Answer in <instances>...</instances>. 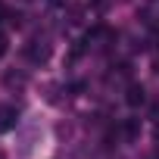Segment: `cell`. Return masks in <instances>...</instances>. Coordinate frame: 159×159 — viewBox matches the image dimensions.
Here are the masks:
<instances>
[{"label":"cell","mask_w":159,"mask_h":159,"mask_svg":"<svg viewBox=\"0 0 159 159\" xmlns=\"http://www.w3.org/2000/svg\"><path fill=\"white\" fill-rule=\"evenodd\" d=\"M147 100V91L140 88V84H128V94H125V103L128 106H140Z\"/></svg>","instance_id":"6da1fadb"},{"label":"cell","mask_w":159,"mask_h":159,"mask_svg":"<svg viewBox=\"0 0 159 159\" xmlns=\"http://www.w3.org/2000/svg\"><path fill=\"white\" fill-rule=\"evenodd\" d=\"M16 119H19V112H16L13 106H3V109H0V131L16 128Z\"/></svg>","instance_id":"7a4b0ae2"},{"label":"cell","mask_w":159,"mask_h":159,"mask_svg":"<svg viewBox=\"0 0 159 159\" xmlns=\"http://www.w3.org/2000/svg\"><path fill=\"white\" fill-rule=\"evenodd\" d=\"M28 56L34 59V62H44L47 56H50V47L44 44V47H28Z\"/></svg>","instance_id":"3957f363"},{"label":"cell","mask_w":159,"mask_h":159,"mask_svg":"<svg viewBox=\"0 0 159 159\" xmlns=\"http://www.w3.org/2000/svg\"><path fill=\"white\" fill-rule=\"evenodd\" d=\"M7 84H10V88H13V84L22 88V84H25V75H13V72H10V75H7Z\"/></svg>","instance_id":"277c9868"},{"label":"cell","mask_w":159,"mask_h":159,"mask_svg":"<svg viewBox=\"0 0 159 159\" xmlns=\"http://www.w3.org/2000/svg\"><path fill=\"white\" fill-rule=\"evenodd\" d=\"M81 13H84V7H69V16H72V22H81Z\"/></svg>","instance_id":"5b68a950"},{"label":"cell","mask_w":159,"mask_h":159,"mask_svg":"<svg viewBox=\"0 0 159 159\" xmlns=\"http://www.w3.org/2000/svg\"><path fill=\"white\" fill-rule=\"evenodd\" d=\"M125 134H128V137H137V122H134V119L125 125Z\"/></svg>","instance_id":"8992f818"},{"label":"cell","mask_w":159,"mask_h":159,"mask_svg":"<svg viewBox=\"0 0 159 159\" xmlns=\"http://www.w3.org/2000/svg\"><path fill=\"white\" fill-rule=\"evenodd\" d=\"M7 53V34H0V56Z\"/></svg>","instance_id":"52a82bcc"},{"label":"cell","mask_w":159,"mask_h":159,"mask_svg":"<svg viewBox=\"0 0 159 159\" xmlns=\"http://www.w3.org/2000/svg\"><path fill=\"white\" fill-rule=\"evenodd\" d=\"M7 16H10V13H7V7H3V3H0V22H3Z\"/></svg>","instance_id":"ba28073f"},{"label":"cell","mask_w":159,"mask_h":159,"mask_svg":"<svg viewBox=\"0 0 159 159\" xmlns=\"http://www.w3.org/2000/svg\"><path fill=\"white\" fill-rule=\"evenodd\" d=\"M50 3H53V7H62V3H66V0H50Z\"/></svg>","instance_id":"9c48e42d"},{"label":"cell","mask_w":159,"mask_h":159,"mask_svg":"<svg viewBox=\"0 0 159 159\" xmlns=\"http://www.w3.org/2000/svg\"><path fill=\"white\" fill-rule=\"evenodd\" d=\"M153 72H156V75H159V59H156V62H153Z\"/></svg>","instance_id":"30bf717a"},{"label":"cell","mask_w":159,"mask_h":159,"mask_svg":"<svg viewBox=\"0 0 159 159\" xmlns=\"http://www.w3.org/2000/svg\"><path fill=\"white\" fill-rule=\"evenodd\" d=\"M156 140H159V125H156Z\"/></svg>","instance_id":"8fae6325"}]
</instances>
